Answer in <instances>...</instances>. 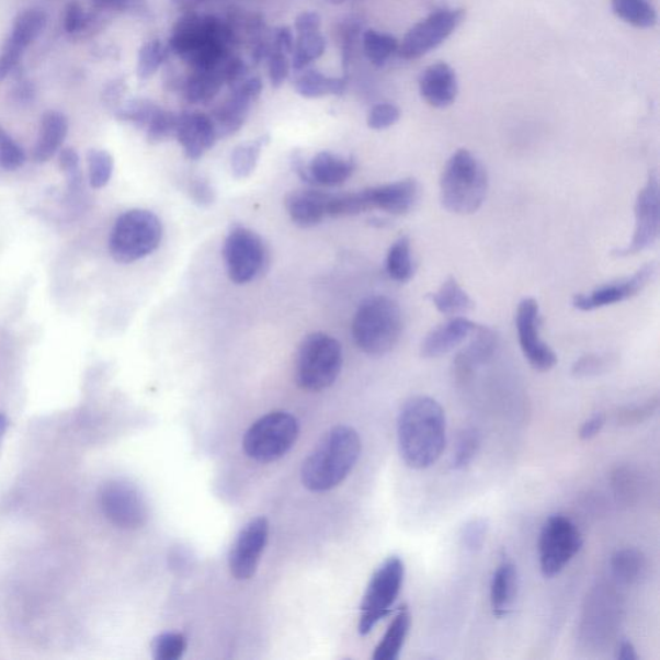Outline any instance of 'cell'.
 I'll use <instances>...</instances> for the list:
<instances>
[{"label":"cell","mask_w":660,"mask_h":660,"mask_svg":"<svg viewBox=\"0 0 660 660\" xmlns=\"http://www.w3.org/2000/svg\"><path fill=\"white\" fill-rule=\"evenodd\" d=\"M488 532V520L482 517L469 520L464 526V530H462V545H464L469 553H479L483 545H486Z\"/></svg>","instance_id":"obj_46"},{"label":"cell","mask_w":660,"mask_h":660,"mask_svg":"<svg viewBox=\"0 0 660 660\" xmlns=\"http://www.w3.org/2000/svg\"><path fill=\"white\" fill-rule=\"evenodd\" d=\"M481 447L480 432L474 428H467L459 432L452 454L451 466L456 471H464L471 466Z\"/></svg>","instance_id":"obj_39"},{"label":"cell","mask_w":660,"mask_h":660,"mask_svg":"<svg viewBox=\"0 0 660 660\" xmlns=\"http://www.w3.org/2000/svg\"><path fill=\"white\" fill-rule=\"evenodd\" d=\"M330 194L319 190H299L293 192L285 200L292 221L299 227L318 226L328 216V203Z\"/></svg>","instance_id":"obj_22"},{"label":"cell","mask_w":660,"mask_h":660,"mask_svg":"<svg viewBox=\"0 0 660 660\" xmlns=\"http://www.w3.org/2000/svg\"><path fill=\"white\" fill-rule=\"evenodd\" d=\"M270 143V136L263 135L254 141L241 144L231 156V171L237 179H247L259 163L263 148Z\"/></svg>","instance_id":"obj_35"},{"label":"cell","mask_w":660,"mask_h":660,"mask_svg":"<svg viewBox=\"0 0 660 660\" xmlns=\"http://www.w3.org/2000/svg\"><path fill=\"white\" fill-rule=\"evenodd\" d=\"M656 263H647L625 281L603 285V287L587 293V295H577L573 299V306L581 311H593L601 309V307L623 303V300L639 295L651 282V278L656 276Z\"/></svg>","instance_id":"obj_16"},{"label":"cell","mask_w":660,"mask_h":660,"mask_svg":"<svg viewBox=\"0 0 660 660\" xmlns=\"http://www.w3.org/2000/svg\"><path fill=\"white\" fill-rule=\"evenodd\" d=\"M612 573L621 584H635L647 573V557L636 548L618 549L612 556Z\"/></svg>","instance_id":"obj_31"},{"label":"cell","mask_w":660,"mask_h":660,"mask_svg":"<svg viewBox=\"0 0 660 660\" xmlns=\"http://www.w3.org/2000/svg\"><path fill=\"white\" fill-rule=\"evenodd\" d=\"M659 180L656 172L649 174L637 195L635 205V231L630 243L615 251L618 257H629L647 251L656 244L660 230Z\"/></svg>","instance_id":"obj_13"},{"label":"cell","mask_w":660,"mask_h":660,"mask_svg":"<svg viewBox=\"0 0 660 660\" xmlns=\"http://www.w3.org/2000/svg\"><path fill=\"white\" fill-rule=\"evenodd\" d=\"M224 84V78L219 70H196L183 87V94L190 104L207 105L215 100Z\"/></svg>","instance_id":"obj_30"},{"label":"cell","mask_w":660,"mask_h":660,"mask_svg":"<svg viewBox=\"0 0 660 660\" xmlns=\"http://www.w3.org/2000/svg\"><path fill=\"white\" fill-rule=\"evenodd\" d=\"M186 157L201 159L205 152L214 148L218 137L212 117L204 113L183 112L179 114L178 134Z\"/></svg>","instance_id":"obj_17"},{"label":"cell","mask_w":660,"mask_h":660,"mask_svg":"<svg viewBox=\"0 0 660 660\" xmlns=\"http://www.w3.org/2000/svg\"><path fill=\"white\" fill-rule=\"evenodd\" d=\"M473 334V342L456 361V374L460 380L471 377L474 368L486 363L497 346L496 335L489 328L478 326Z\"/></svg>","instance_id":"obj_26"},{"label":"cell","mask_w":660,"mask_h":660,"mask_svg":"<svg viewBox=\"0 0 660 660\" xmlns=\"http://www.w3.org/2000/svg\"><path fill=\"white\" fill-rule=\"evenodd\" d=\"M617 659L621 660H637L639 656H637L634 644L627 639H623L618 642L617 655H615Z\"/></svg>","instance_id":"obj_61"},{"label":"cell","mask_w":660,"mask_h":660,"mask_svg":"<svg viewBox=\"0 0 660 660\" xmlns=\"http://www.w3.org/2000/svg\"><path fill=\"white\" fill-rule=\"evenodd\" d=\"M179 114L167 112L160 107L153 115L148 128L145 129L146 138L150 144L157 145L170 141L178 134Z\"/></svg>","instance_id":"obj_43"},{"label":"cell","mask_w":660,"mask_h":660,"mask_svg":"<svg viewBox=\"0 0 660 660\" xmlns=\"http://www.w3.org/2000/svg\"><path fill=\"white\" fill-rule=\"evenodd\" d=\"M10 421L4 413H0V447H2L3 439L7 430H9Z\"/></svg>","instance_id":"obj_62"},{"label":"cell","mask_w":660,"mask_h":660,"mask_svg":"<svg viewBox=\"0 0 660 660\" xmlns=\"http://www.w3.org/2000/svg\"><path fill=\"white\" fill-rule=\"evenodd\" d=\"M127 90L126 78H115L106 84L104 92H102V100H104V104L109 109L115 112L123 104V99L126 96Z\"/></svg>","instance_id":"obj_54"},{"label":"cell","mask_w":660,"mask_h":660,"mask_svg":"<svg viewBox=\"0 0 660 660\" xmlns=\"http://www.w3.org/2000/svg\"><path fill=\"white\" fill-rule=\"evenodd\" d=\"M187 649L186 637L181 634H163L153 639L152 656L158 660L180 659Z\"/></svg>","instance_id":"obj_44"},{"label":"cell","mask_w":660,"mask_h":660,"mask_svg":"<svg viewBox=\"0 0 660 660\" xmlns=\"http://www.w3.org/2000/svg\"><path fill=\"white\" fill-rule=\"evenodd\" d=\"M163 225L150 210L132 209L116 219L110 235V254L120 263H132L157 251Z\"/></svg>","instance_id":"obj_5"},{"label":"cell","mask_w":660,"mask_h":660,"mask_svg":"<svg viewBox=\"0 0 660 660\" xmlns=\"http://www.w3.org/2000/svg\"><path fill=\"white\" fill-rule=\"evenodd\" d=\"M406 565L399 556H390L373 574L361 607L359 633L368 635L391 613L405 583Z\"/></svg>","instance_id":"obj_7"},{"label":"cell","mask_w":660,"mask_h":660,"mask_svg":"<svg viewBox=\"0 0 660 660\" xmlns=\"http://www.w3.org/2000/svg\"><path fill=\"white\" fill-rule=\"evenodd\" d=\"M88 172L93 189L105 187L114 171L113 157L105 150L92 149L87 153Z\"/></svg>","instance_id":"obj_42"},{"label":"cell","mask_w":660,"mask_h":660,"mask_svg":"<svg viewBox=\"0 0 660 660\" xmlns=\"http://www.w3.org/2000/svg\"><path fill=\"white\" fill-rule=\"evenodd\" d=\"M519 590V573L510 560H503L498 565L490 583V605L497 617H504L515 603Z\"/></svg>","instance_id":"obj_25"},{"label":"cell","mask_w":660,"mask_h":660,"mask_svg":"<svg viewBox=\"0 0 660 660\" xmlns=\"http://www.w3.org/2000/svg\"><path fill=\"white\" fill-rule=\"evenodd\" d=\"M224 259L231 282L248 284L265 273L269 253L259 234L234 226L225 240Z\"/></svg>","instance_id":"obj_10"},{"label":"cell","mask_w":660,"mask_h":660,"mask_svg":"<svg viewBox=\"0 0 660 660\" xmlns=\"http://www.w3.org/2000/svg\"><path fill=\"white\" fill-rule=\"evenodd\" d=\"M268 539L269 522L266 517H257L241 530L234 542L229 556L231 574L238 581H247L255 574Z\"/></svg>","instance_id":"obj_15"},{"label":"cell","mask_w":660,"mask_h":660,"mask_svg":"<svg viewBox=\"0 0 660 660\" xmlns=\"http://www.w3.org/2000/svg\"><path fill=\"white\" fill-rule=\"evenodd\" d=\"M420 92L423 100L432 107L451 106L458 94L456 71L445 62L429 66L420 77Z\"/></svg>","instance_id":"obj_19"},{"label":"cell","mask_w":660,"mask_h":660,"mask_svg":"<svg viewBox=\"0 0 660 660\" xmlns=\"http://www.w3.org/2000/svg\"><path fill=\"white\" fill-rule=\"evenodd\" d=\"M269 60V77L271 86L274 88L282 87L285 80L289 77L291 62L288 56L284 54L273 53L268 58Z\"/></svg>","instance_id":"obj_52"},{"label":"cell","mask_w":660,"mask_h":660,"mask_svg":"<svg viewBox=\"0 0 660 660\" xmlns=\"http://www.w3.org/2000/svg\"><path fill=\"white\" fill-rule=\"evenodd\" d=\"M431 303L444 315H464L474 309L473 299L460 287L456 277H450L440 289L430 295Z\"/></svg>","instance_id":"obj_32"},{"label":"cell","mask_w":660,"mask_h":660,"mask_svg":"<svg viewBox=\"0 0 660 660\" xmlns=\"http://www.w3.org/2000/svg\"><path fill=\"white\" fill-rule=\"evenodd\" d=\"M612 9L621 20L637 29H650L658 21L652 0H612Z\"/></svg>","instance_id":"obj_33"},{"label":"cell","mask_w":660,"mask_h":660,"mask_svg":"<svg viewBox=\"0 0 660 660\" xmlns=\"http://www.w3.org/2000/svg\"><path fill=\"white\" fill-rule=\"evenodd\" d=\"M658 408L659 398L656 396L655 399L645 401L642 405L621 409L617 414V422L621 426H636V424L650 420L658 412Z\"/></svg>","instance_id":"obj_47"},{"label":"cell","mask_w":660,"mask_h":660,"mask_svg":"<svg viewBox=\"0 0 660 660\" xmlns=\"http://www.w3.org/2000/svg\"><path fill=\"white\" fill-rule=\"evenodd\" d=\"M366 210H372L366 190L359 193L330 194L328 203V216L330 217L356 216Z\"/></svg>","instance_id":"obj_41"},{"label":"cell","mask_w":660,"mask_h":660,"mask_svg":"<svg viewBox=\"0 0 660 660\" xmlns=\"http://www.w3.org/2000/svg\"><path fill=\"white\" fill-rule=\"evenodd\" d=\"M251 106V101L231 92L230 98L219 105L210 116L217 137L226 138L237 134L244 126Z\"/></svg>","instance_id":"obj_27"},{"label":"cell","mask_w":660,"mask_h":660,"mask_svg":"<svg viewBox=\"0 0 660 660\" xmlns=\"http://www.w3.org/2000/svg\"><path fill=\"white\" fill-rule=\"evenodd\" d=\"M190 196L193 197L196 204L202 205V207H207V205L214 203L216 197L214 187L209 185L208 181L201 178L190 183Z\"/></svg>","instance_id":"obj_56"},{"label":"cell","mask_w":660,"mask_h":660,"mask_svg":"<svg viewBox=\"0 0 660 660\" xmlns=\"http://www.w3.org/2000/svg\"><path fill=\"white\" fill-rule=\"evenodd\" d=\"M328 2L333 3V4H341L343 2H346V0H328Z\"/></svg>","instance_id":"obj_64"},{"label":"cell","mask_w":660,"mask_h":660,"mask_svg":"<svg viewBox=\"0 0 660 660\" xmlns=\"http://www.w3.org/2000/svg\"><path fill=\"white\" fill-rule=\"evenodd\" d=\"M476 327L478 325L462 317L444 322V325L431 330L422 342V357L435 359L450 354L473 334Z\"/></svg>","instance_id":"obj_20"},{"label":"cell","mask_w":660,"mask_h":660,"mask_svg":"<svg viewBox=\"0 0 660 660\" xmlns=\"http://www.w3.org/2000/svg\"><path fill=\"white\" fill-rule=\"evenodd\" d=\"M410 625H412V615H410L409 607L407 605L401 606L390 627L387 628L383 640L374 650L373 658L376 660L399 659L409 635Z\"/></svg>","instance_id":"obj_28"},{"label":"cell","mask_w":660,"mask_h":660,"mask_svg":"<svg viewBox=\"0 0 660 660\" xmlns=\"http://www.w3.org/2000/svg\"><path fill=\"white\" fill-rule=\"evenodd\" d=\"M446 445V417L442 406L429 396H416L401 408L398 446L405 464L413 469L435 465Z\"/></svg>","instance_id":"obj_1"},{"label":"cell","mask_w":660,"mask_h":660,"mask_svg":"<svg viewBox=\"0 0 660 660\" xmlns=\"http://www.w3.org/2000/svg\"><path fill=\"white\" fill-rule=\"evenodd\" d=\"M171 49L168 44L158 39L145 43L138 50L137 56V77L141 80H148L160 69V66L170 57Z\"/></svg>","instance_id":"obj_40"},{"label":"cell","mask_w":660,"mask_h":660,"mask_svg":"<svg viewBox=\"0 0 660 660\" xmlns=\"http://www.w3.org/2000/svg\"><path fill=\"white\" fill-rule=\"evenodd\" d=\"M219 72L223 75L224 82L229 84L231 90H234L235 87H238L248 78L249 68L243 60H240V58L229 57V60L223 65Z\"/></svg>","instance_id":"obj_53"},{"label":"cell","mask_w":660,"mask_h":660,"mask_svg":"<svg viewBox=\"0 0 660 660\" xmlns=\"http://www.w3.org/2000/svg\"><path fill=\"white\" fill-rule=\"evenodd\" d=\"M320 26L321 16L315 11H307L298 14L295 21V31L297 35L319 32Z\"/></svg>","instance_id":"obj_58"},{"label":"cell","mask_w":660,"mask_h":660,"mask_svg":"<svg viewBox=\"0 0 660 660\" xmlns=\"http://www.w3.org/2000/svg\"><path fill=\"white\" fill-rule=\"evenodd\" d=\"M60 167L66 179H68V185L70 193H78L82 189V172L79 167V156L75 149L66 148L60 153Z\"/></svg>","instance_id":"obj_49"},{"label":"cell","mask_w":660,"mask_h":660,"mask_svg":"<svg viewBox=\"0 0 660 660\" xmlns=\"http://www.w3.org/2000/svg\"><path fill=\"white\" fill-rule=\"evenodd\" d=\"M466 18L462 9H440L416 24L399 44V55L417 60L436 49L457 31Z\"/></svg>","instance_id":"obj_11"},{"label":"cell","mask_w":660,"mask_h":660,"mask_svg":"<svg viewBox=\"0 0 660 660\" xmlns=\"http://www.w3.org/2000/svg\"><path fill=\"white\" fill-rule=\"evenodd\" d=\"M159 110L160 106L149 99H132L123 102L114 115L117 121L130 123L132 126L145 130Z\"/></svg>","instance_id":"obj_38"},{"label":"cell","mask_w":660,"mask_h":660,"mask_svg":"<svg viewBox=\"0 0 660 660\" xmlns=\"http://www.w3.org/2000/svg\"><path fill=\"white\" fill-rule=\"evenodd\" d=\"M299 434L298 422L287 412H273L255 421L244 436V451L248 457L262 464L277 460L296 444Z\"/></svg>","instance_id":"obj_8"},{"label":"cell","mask_w":660,"mask_h":660,"mask_svg":"<svg viewBox=\"0 0 660 660\" xmlns=\"http://www.w3.org/2000/svg\"><path fill=\"white\" fill-rule=\"evenodd\" d=\"M343 364L341 343L326 333H312L300 343L296 379L306 391L326 390L339 378Z\"/></svg>","instance_id":"obj_6"},{"label":"cell","mask_w":660,"mask_h":660,"mask_svg":"<svg viewBox=\"0 0 660 660\" xmlns=\"http://www.w3.org/2000/svg\"><path fill=\"white\" fill-rule=\"evenodd\" d=\"M175 4H179L181 9H193L196 4L203 2V0H174Z\"/></svg>","instance_id":"obj_63"},{"label":"cell","mask_w":660,"mask_h":660,"mask_svg":"<svg viewBox=\"0 0 660 660\" xmlns=\"http://www.w3.org/2000/svg\"><path fill=\"white\" fill-rule=\"evenodd\" d=\"M91 24L90 16H87L83 7L79 3H70L65 12L64 27L65 32L71 35L80 34Z\"/></svg>","instance_id":"obj_51"},{"label":"cell","mask_w":660,"mask_h":660,"mask_svg":"<svg viewBox=\"0 0 660 660\" xmlns=\"http://www.w3.org/2000/svg\"><path fill=\"white\" fill-rule=\"evenodd\" d=\"M100 505L105 517L121 530H138L148 523L149 509L134 483L112 480L100 491Z\"/></svg>","instance_id":"obj_12"},{"label":"cell","mask_w":660,"mask_h":660,"mask_svg":"<svg viewBox=\"0 0 660 660\" xmlns=\"http://www.w3.org/2000/svg\"><path fill=\"white\" fill-rule=\"evenodd\" d=\"M538 547L542 576L554 578L581 551L582 533L573 520L553 515L542 526Z\"/></svg>","instance_id":"obj_9"},{"label":"cell","mask_w":660,"mask_h":660,"mask_svg":"<svg viewBox=\"0 0 660 660\" xmlns=\"http://www.w3.org/2000/svg\"><path fill=\"white\" fill-rule=\"evenodd\" d=\"M366 194H368L371 209L401 216L414 208L418 197H420V185L414 179H407L366 189Z\"/></svg>","instance_id":"obj_18"},{"label":"cell","mask_w":660,"mask_h":660,"mask_svg":"<svg viewBox=\"0 0 660 660\" xmlns=\"http://www.w3.org/2000/svg\"><path fill=\"white\" fill-rule=\"evenodd\" d=\"M26 156L18 143L0 126V168L16 171L25 164Z\"/></svg>","instance_id":"obj_45"},{"label":"cell","mask_w":660,"mask_h":660,"mask_svg":"<svg viewBox=\"0 0 660 660\" xmlns=\"http://www.w3.org/2000/svg\"><path fill=\"white\" fill-rule=\"evenodd\" d=\"M295 88L299 96L305 99H320L329 94L341 96L346 91V78L327 77L318 70H306L296 78Z\"/></svg>","instance_id":"obj_29"},{"label":"cell","mask_w":660,"mask_h":660,"mask_svg":"<svg viewBox=\"0 0 660 660\" xmlns=\"http://www.w3.org/2000/svg\"><path fill=\"white\" fill-rule=\"evenodd\" d=\"M69 132V122L60 112L49 110L42 116L38 139H36L33 159L36 163H46L61 149Z\"/></svg>","instance_id":"obj_24"},{"label":"cell","mask_w":660,"mask_h":660,"mask_svg":"<svg viewBox=\"0 0 660 660\" xmlns=\"http://www.w3.org/2000/svg\"><path fill=\"white\" fill-rule=\"evenodd\" d=\"M362 442L357 432L339 426L327 432L305 460L303 482L312 491H327L348 478L361 457Z\"/></svg>","instance_id":"obj_2"},{"label":"cell","mask_w":660,"mask_h":660,"mask_svg":"<svg viewBox=\"0 0 660 660\" xmlns=\"http://www.w3.org/2000/svg\"><path fill=\"white\" fill-rule=\"evenodd\" d=\"M47 13L39 9L22 11L14 19L9 38L5 39L2 53L22 60L25 50L39 38L47 27Z\"/></svg>","instance_id":"obj_21"},{"label":"cell","mask_w":660,"mask_h":660,"mask_svg":"<svg viewBox=\"0 0 660 660\" xmlns=\"http://www.w3.org/2000/svg\"><path fill=\"white\" fill-rule=\"evenodd\" d=\"M386 271L396 283H408L414 275L412 246L408 237L395 241L387 253Z\"/></svg>","instance_id":"obj_34"},{"label":"cell","mask_w":660,"mask_h":660,"mask_svg":"<svg viewBox=\"0 0 660 660\" xmlns=\"http://www.w3.org/2000/svg\"><path fill=\"white\" fill-rule=\"evenodd\" d=\"M401 116L400 109L394 104H378L373 106L368 115V126L374 130H383L398 123Z\"/></svg>","instance_id":"obj_48"},{"label":"cell","mask_w":660,"mask_h":660,"mask_svg":"<svg viewBox=\"0 0 660 660\" xmlns=\"http://www.w3.org/2000/svg\"><path fill=\"white\" fill-rule=\"evenodd\" d=\"M516 327L520 348L533 368L538 372L554 369L557 356L554 350L540 339V314L537 300L524 298L519 304Z\"/></svg>","instance_id":"obj_14"},{"label":"cell","mask_w":660,"mask_h":660,"mask_svg":"<svg viewBox=\"0 0 660 660\" xmlns=\"http://www.w3.org/2000/svg\"><path fill=\"white\" fill-rule=\"evenodd\" d=\"M605 422L606 418L603 413L592 416L590 420H587L582 424L581 430H579V437L584 440V442H587V440L596 437L600 434L601 430L604 429Z\"/></svg>","instance_id":"obj_60"},{"label":"cell","mask_w":660,"mask_h":660,"mask_svg":"<svg viewBox=\"0 0 660 660\" xmlns=\"http://www.w3.org/2000/svg\"><path fill=\"white\" fill-rule=\"evenodd\" d=\"M402 330V315L390 297L374 296L363 300L352 321V337L364 354L379 357L398 344Z\"/></svg>","instance_id":"obj_4"},{"label":"cell","mask_w":660,"mask_h":660,"mask_svg":"<svg viewBox=\"0 0 660 660\" xmlns=\"http://www.w3.org/2000/svg\"><path fill=\"white\" fill-rule=\"evenodd\" d=\"M271 46H273V53L289 55L295 49L296 38L293 35L292 29L288 26H282L276 29L273 33Z\"/></svg>","instance_id":"obj_55"},{"label":"cell","mask_w":660,"mask_h":660,"mask_svg":"<svg viewBox=\"0 0 660 660\" xmlns=\"http://www.w3.org/2000/svg\"><path fill=\"white\" fill-rule=\"evenodd\" d=\"M309 168L310 185L334 187L343 185L355 172V160L337 153L322 151L311 160Z\"/></svg>","instance_id":"obj_23"},{"label":"cell","mask_w":660,"mask_h":660,"mask_svg":"<svg viewBox=\"0 0 660 660\" xmlns=\"http://www.w3.org/2000/svg\"><path fill=\"white\" fill-rule=\"evenodd\" d=\"M611 365V357L603 355H587L574 364L573 374L576 377H592L604 373Z\"/></svg>","instance_id":"obj_50"},{"label":"cell","mask_w":660,"mask_h":660,"mask_svg":"<svg viewBox=\"0 0 660 660\" xmlns=\"http://www.w3.org/2000/svg\"><path fill=\"white\" fill-rule=\"evenodd\" d=\"M35 86L25 77L19 76L13 87L12 98L19 105H31L35 99Z\"/></svg>","instance_id":"obj_57"},{"label":"cell","mask_w":660,"mask_h":660,"mask_svg":"<svg viewBox=\"0 0 660 660\" xmlns=\"http://www.w3.org/2000/svg\"><path fill=\"white\" fill-rule=\"evenodd\" d=\"M262 90L263 83L261 78L252 77L247 78L244 82H241L238 87H235L231 92L240 94L241 98L251 101L253 104V102L260 98Z\"/></svg>","instance_id":"obj_59"},{"label":"cell","mask_w":660,"mask_h":660,"mask_svg":"<svg viewBox=\"0 0 660 660\" xmlns=\"http://www.w3.org/2000/svg\"><path fill=\"white\" fill-rule=\"evenodd\" d=\"M489 179L486 167L466 149L453 153L440 180V197L454 215H473L486 202Z\"/></svg>","instance_id":"obj_3"},{"label":"cell","mask_w":660,"mask_h":660,"mask_svg":"<svg viewBox=\"0 0 660 660\" xmlns=\"http://www.w3.org/2000/svg\"><path fill=\"white\" fill-rule=\"evenodd\" d=\"M326 48L327 39L320 32L297 35L295 49L292 53V69L295 71L305 70L312 61L325 55Z\"/></svg>","instance_id":"obj_37"},{"label":"cell","mask_w":660,"mask_h":660,"mask_svg":"<svg viewBox=\"0 0 660 660\" xmlns=\"http://www.w3.org/2000/svg\"><path fill=\"white\" fill-rule=\"evenodd\" d=\"M365 56L377 68H383L391 56L399 50V42L395 36L368 29L363 33Z\"/></svg>","instance_id":"obj_36"}]
</instances>
